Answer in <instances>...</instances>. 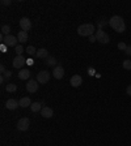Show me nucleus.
<instances>
[{
    "label": "nucleus",
    "mask_w": 131,
    "mask_h": 146,
    "mask_svg": "<svg viewBox=\"0 0 131 146\" xmlns=\"http://www.w3.org/2000/svg\"><path fill=\"white\" fill-rule=\"evenodd\" d=\"M96 31L95 25L93 24H83L77 27V34L81 36H91Z\"/></svg>",
    "instance_id": "2"
},
{
    "label": "nucleus",
    "mask_w": 131,
    "mask_h": 146,
    "mask_svg": "<svg viewBox=\"0 0 131 146\" xmlns=\"http://www.w3.org/2000/svg\"><path fill=\"white\" fill-rule=\"evenodd\" d=\"M30 110L33 112H41V110H42V104L40 102H33L30 106Z\"/></svg>",
    "instance_id": "18"
},
{
    "label": "nucleus",
    "mask_w": 131,
    "mask_h": 146,
    "mask_svg": "<svg viewBox=\"0 0 131 146\" xmlns=\"http://www.w3.org/2000/svg\"><path fill=\"white\" fill-rule=\"evenodd\" d=\"M18 106H20V104H18V102H17L16 99H8V100L5 102V107H7L8 110H11V111L16 110Z\"/></svg>",
    "instance_id": "13"
},
{
    "label": "nucleus",
    "mask_w": 131,
    "mask_h": 146,
    "mask_svg": "<svg viewBox=\"0 0 131 146\" xmlns=\"http://www.w3.org/2000/svg\"><path fill=\"white\" fill-rule=\"evenodd\" d=\"M97 24H98V29H102L106 24H109V21H106L105 18H101V20H98L97 21Z\"/></svg>",
    "instance_id": "23"
},
{
    "label": "nucleus",
    "mask_w": 131,
    "mask_h": 146,
    "mask_svg": "<svg viewBox=\"0 0 131 146\" xmlns=\"http://www.w3.org/2000/svg\"><path fill=\"white\" fill-rule=\"evenodd\" d=\"M88 72H89V74H91V76H93V74H95V69H92V68H89Z\"/></svg>",
    "instance_id": "34"
},
{
    "label": "nucleus",
    "mask_w": 131,
    "mask_h": 146,
    "mask_svg": "<svg viewBox=\"0 0 131 146\" xmlns=\"http://www.w3.org/2000/svg\"><path fill=\"white\" fill-rule=\"evenodd\" d=\"M20 27H21L22 31H29L32 29V21L29 20L28 17H22L21 20H20Z\"/></svg>",
    "instance_id": "8"
},
{
    "label": "nucleus",
    "mask_w": 131,
    "mask_h": 146,
    "mask_svg": "<svg viewBox=\"0 0 131 146\" xmlns=\"http://www.w3.org/2000/svg\"><path fill=\"white\" fill-rule=\"evenodd\" d=\"M96 40H97V39H96V35H95V34H93V35H91V36H89V42H92V43H93V42H96Z\"/></svg>",
    "instance_id": "30"
},
{
    "label": "nucleus",
    "mask_w": 131,
    "mask_h": 146,
    "mask_svg": "<svg viewBox=\"0 0 131 146\" xmlns=\"http://www.w3.org/2000/svg\"><path fill=\"white\" fill-rule=\"evenodd\" d=\"M28 38H29V35H28V33L26 31H18V34H17V39H18V42H21V43H24V42H28Z\"/></svg>",
    "instance_id": "17"
},
{
    "label": "nucleus",
    "mask_w": 131,
    "mask_h": 146,
    "mask_svg": "<svg viewBox=\"0 0 131 146\" xmlns=\"http://www.w3.org/2000/svg\"><path fill=\"white\" fill-rule=\"evenodd\" d=\"M70 84H71V86H73V88H79V86L83 84V77L80 76V74H73L70 80Z\"/></svg>",
    "instance_id": "10"
},
{
    "label": "nucleus",
    "mask_w": 131,
    "mask_h": 146,
    "mask_svg": "<svg viewBox=\"0 0 131 146\" xmlns=\"http://www.w3.org/2000/svg\"><path fill=\"white\" fill-rule=\"evenodd\" d=\"M118 48H119V50H122V51L125 52V51H126V48H127V44H126L125 42H119V43H118Z\"/></svg>",
    "instance_id": "26"
},
{
    "label": "nucleus",
    "mask_w": 131,
    "mask_h": 146,
    "mask_svg": "<svg viewBox=\"0 0 131 146\" xmlns=\"http://www.w3.org/2000/svg\"><path fill=\"white\" fill-rule=\"evenodd\" d=\"M126 93H127V94L131 97V85H130V86H127V89H126Z\"/></svg>",
    "instance_id": "31"
},
{
    "label": "nucleus",
    "mask_w": 131,
    "mask_h": 146,
    "mask_svg": "<svg viewBox=\"0 0 131 146\" xmlns=\"http://www.w3.org/2000/svg\"><path fill=\"white\" fill-rule=\"evenodd\" d=\"M36 56L38 59H47L49 58V51L46 48H40V50H37Z\"/></svg>",
    "instance_id": "14"
},
{
    "label": "nucleus",
    "mask_w": 131,
    "mask_h": 146,
    "mask_svg": "<svg viewBox=\"0 0 131 146\" xmlns=\"http://www.w3.org/2000/svg\"><path fill=\"white\" fill-rule=\"evenodd\" d=\"M30 70L29 69H20V72H18V78L20 80H28L29 77H30Z\"/></svg>",
    "instance_id": "16"
},
{
    "label": "nucleus",
    "mask_w": 131,
    "mask_h": 146,
    "mask_svg": "<svg viewBox=\"0 0 131 146\" xmlns=\"http://www.w3.org/2000/svg\"><path fill=\"white\" fill-rule=\"evenodd\" d=\"M32 103H33V102H32L30 100V98L29 97H24V98H21V99L18 100V104H20V107H29V106H32Z\"/></svg>",
    "instance_id": "15"
},
{
    "label": "nucleus",
    "mask_w": 131,
    "mask_h": 146,
    "mask_svg": "<svg viewBox=\"0 0 131 146\" xmlns=\"http://www.w3.org/2000/svg\"><path fill=\"white\" fill-rule=\"evenodd\" d=\"M3 76L5 77V78H11V76H12V72H9V70H7V72L4 73Z\"/></svg>",
    "instance_id": "28"
},
{
    "label": "nucleus",
    "mask_w": 131,
    "mask_h": 146,
    "mask_svg": "<svg viewBox=\"0 0 131 146\" xmlns=\"http://www.w3.org/2000/svg\"><path fill=\"white\" fill-rule=\"evenodd\" d=\"M29 127H30V120H29L28 117H21L20 120H18L17 129L20 132H26L28 129H29Z\"/></svg>",
    "instance_id": "4"
},
{
    "label": "nucleus",
    "mask_w": 131,
    "mask_h": 146,
    "mask_svg": "<svg viewBox=\"0 0 131 146\" xmlns=\"http://www.w3.org/2000/svg\"><path fill=\"white\" fill-rule=\"evenodd\" d=\"M123 69L126 70H130L131 69V60H123Z\"/></svg>",
    "instance_id": "24"
},
{
    "label": "nucleus",
    "mask_w": 131,
    "mask_h": 146,
    "mask_svg": "<svg viewBox=\"0 0 131 146\" xmlns=\"http://www.w3.org/2000/svg\"><path fill=\"white\" fill-rule=\"evenodd\" d=\"M37 81L40 82V84H47L50 81V72L47 70H41L38 74H37Z\"/></svg>",
    "instance_id": "5"
},
{
    "label": "nucleus",
    "mask_w": 131,
    "mask_h": 146,
    "mask_svg": "<svg viewBox=\"0 0 131 146\" xmlns=\"http://www.w3.org/2000/svg\"><path fill=\"white\" fill-rule=\"evenodd\" d=\"M41 116L45 119H51L52 116H54V111H52L50 107L47 106H43L42 110H41Z\"/></svg>",
    "instance_id": "12"
},
{
    "label": "nucleus",
    "mask_w": 131,
    "mask_h": 146,
    "mask_svg": "<svg viewBox=\"0 0 131 146\" xmlns=\"http://www.w3.org/2000/svg\"><path fill=\"white\" fill-rule=\"evenodd\" d=\"M26 52H28V55H29V56H33V55L37 54V50H36V47H34V46H29V47L26 48Z\"/></svg>",
    "instance_id": "21"
},
{
    "label": "nucleus",
    "mask_w": 131,
    "mask_h": 146,
    "mask_svg": "<svg viewBox=\"0 0 131 146\" xmlns=\"http://www.w3.org/2000/svg\"><path fill=\"white\" fill-rule=\"evenodd\" d=\"M15 50H16V54L17 55H22V52H24V47H22L21 44H17L15 47Z\"/></svg>",
    "instance_id": "25"
},
{
    "label": "nucleus",
    "mask_w": 131,
    "mask_h": 146,
    "mask_svg": "<svg viewBox=\"0 0 131 146\" xmlns=\"http://www.w3.org/2000/svg\"><path fill=\"white\" fill-rule=\"evenodd\" d=\"M17 42H18V39H17V36H15V35H5V38H4V44L5 46H8V47H16L17 46Z\"/></svg>",
    "instance_id": "7"
},
{
    "label": "nucleus",
    "mask_w": 131,
    "mask_h": 146,
    "mask_svg": "<svg viewBox=\"0 0 131 146\" xmlns=\"http://www.w3.org/2000/svg\"><path fill=\"white\" fill-rule=\"evenodd\" d=\"M52 76L56 80H62L64 77V68L62 65H56L54 68V70H52Z\"/></svg>",
    "instance_id": "9"
},
{
    "label": "nucleus",
    "mask_w": 131,
    "mask_h": 146,
    "mask_svg": "<svg viewBox=\"0 0 131 146\" xmlns=\"http://www.w3.org/2000/svg\"><path fill=\"white\" fill-rule=\"evenodd\" d=\"M1 4H3V5H11V4H12V1H11V0H3V1H1Z\"/></svg>",
    "instance_id": "29"
},
{
    "label": "nucleus",
    "mask_w": 131,
    "mask_h": 146,
    "mask_svg": "<svg viewBox=\"0 0 131 146\" xmlns=\"http://www.w3.org/2000/svg\"><path fill=\"white\" fill-rule=\"evenodd\" d=\"M125 54L127 55V56H131V44H130V46H127V48H126Z\"/></svg>",
    "instance_id": "27"
},
{
    "label": "nucleus",
    "mask_w": 131,
    "mask_h": 146,
    "mask_svg": "<svg viewBox=\"0 0 131 146\" xmlns=\"http://www.w3.org/2000/svg\"><path fill=\"white\" fill-rule=\"evenodd\" d=\"M109 26L112 29L117 31V33H123L126 30V25H125V21L121 16H113V17L109 20Z\"/></svg>",
    "instance_id": "1"
},
{
    "label": "nucleus",
    "mask_w": 131,
    "mask_h": 146,
    "mask_svg": "<svg viewBox=\"0 0 131 146\" xmlns=\"http://www.w3.org/2000/svg\"><path fill=\"white\" fill-rule=\"evenodd\" d=\"M46 65H49V67H55L56 65V59L54 56H49V58L46 59Z\"/></svg>",
    "instance_id": "19"
},
{
    "label": "nucleus",
    "mask_w": 131,
    "mask_h": 146,
    "mask_svg": "<svg viewBox=\"0 0 131 146\" xmlns=\"http://www.w3.org/2000/svg\"><path fill=\"white\" fill-rule=\"evenodd\" d=\"M26 64H28V65H33V60H32V59H28V60H26Z\"/></svg>",
    "instance_id": "33"
},
{
    "label": "nucleus",
    "mask_w": 131,
    "mask_h": 146,
    "mask_svg": "<svg viewBox=\"0 0 131 146\" xmlns=\"http://www.w3.org/2000/svg\"><path fill=\"white\" fill-rule=\"evenodd\" d=\"M95 35H96V39H97V42L102 43V44H106V43L110 42V36L107 35L105 31H102V29H98V30L95 33Z\"/></svg>",
    "instance_id": "3"
},
{
    "label": "nucleus",
    "mask_w": 131,
    "mask_h": 146,
    "mask_svg": "<svg viewBox=\"0 0 131 146\" xmlns=\"http://www.w3.org/2000/svg\"><path fill=\"white\" fill-rule=\"evenodd\" d=\"M0 70H1V73H3V74L7 72V70H5V67H4L3 64H1V67H0Z\"/></svg>",
    "instance_id": "32"
},
{
    "label": "nucleus",
    "mask_w": 131,
    "mask_h": 146,
    "mask_svg": "<svg viewBox=\"0 0 131 146\" xmlns=\"http://www.w3.org/2000/svg\"><path fill=\"white\" fill-rule=\"evenodd\" d=\"M9 31H11V26H9V25H3V26H1V33L3 34L9 35Z\"/></svg>",
    "instance_id": "22"
},
{
    "label": "nucleus",
    "mask_w": 131,
    "mask_h": 146,
    "mask_svg": "<svg viewBox=\"0 0 131 146\" xmlns=\"http://www.w3.org/2000/svg\"><path fill=\"white\" fill-rule=\"evenodd\" d=\"M26 90L29 93H36L38 90V81L37 80H29V82L26 84Z\"/></svg>",
    "instance_id": "11"
},
{
    "label": "nucleus",
    "mask_w": 131,
    "mask_h": 146,
    "mask_svg": "<svg viewBox=\"0 0 131 146\" xmlns=\"http://www.w3.org/2000/svg\"><path fill=\"white\" fill-rule=\"evenodd\" d=\"M25 64H26V59H25L22 55H17V56L13 59L12 65H13L15 68H17V69H21V68L24 67Z\"/></svg>",
    "instance_id": "6"
},
{
    "label": "nucleus",
    "mask_w": 131,
    "mask_h": 146,
    "mask_svg": "<svg viewBox=\"0 0 131 146\" xmlns=\"http://www.w3.org/2000/svg\"><path fill=\"white\" fill-rule=\"evenodd\" d=\"M5 90L8 91V93H15V91L17 90V85H15V84H8V85L5 86Z\"/></svg>",
    "instance_id": "20"
}]
</instances>
